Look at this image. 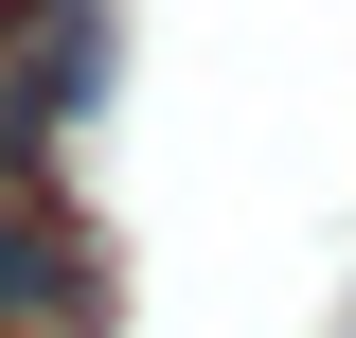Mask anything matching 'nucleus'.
Returning <instances> with one entry per match:
<instances>
[{
	"mask_svg": "<svg viewBox=\"0 0 356 338\" xmlns=\"http://www.w3.org/2000/svg\"><path fill=\"white\" fill-rule=\"evenodd\" d=\"M107 321V250L36 161H0V338H89Z\"/></svg>",
	"mask_w": 356,
	"mask_h": 338,
	"instance_id": "nucleus-1",
	"label": "nucleus"
},
{
	"mask_svg": "<svg viewBox=\"0 0 356 338\" xmlns=\"http://www.w3.org/2000/svg\"><path fill=\"white\" fill-rule=\"evenodd\" d=\"M107 107V0H0V161H36Z\"/></svg>",
	"mask_w": 356,
	"mask_h": 338,
	"instance_id": "nucleus-2",
	"label": "nucleus"
}]
</instances>
